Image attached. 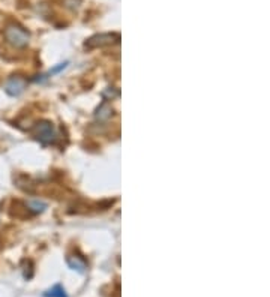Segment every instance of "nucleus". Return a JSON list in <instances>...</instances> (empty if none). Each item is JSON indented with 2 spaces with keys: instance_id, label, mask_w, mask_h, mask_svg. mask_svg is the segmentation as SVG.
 Listing matches in <instances>:
<instances>
[{
  "instance_id": "8",
  "label": "nucleus",
  "mask_w": 270,
  "mask_h": 297,
  "mask_svg": "<svg viewBox=\"0 0 270 297\" xmlns=\"http://www.w3.org/2000/svg\"><path fill=\"white\" fill-rule=\"evenodd\" d=\"M29 207L33 210V212H36V213H39V212H44L45 210V204L42 203V201H30L29 203Z\"/></svg>"
},
{
  "instance_id": "5",
  "label": "nucleus",
  "mask_w": 270,
  "mask_h": 297,
  "mask_svg": "<svg viewBox=\"0 0 270 297\" xmlns=\"http://www.w3.org/2000/svg\"><path fill=\"white\" fill-rule=\"evenodd\" d=\"M68 264L72 270H77L78 273H84L86 272V261L81 260L80 257H69L68 258Z\"/></svg>"
},
{
  "instance_id": "2",
  "label": "nucleus",
  "mask_w": 270,
  "mask_h": 297,
  "mask_svg": "<svg viewBox=\"0 0 270 297\" xmlns=\"http://www.w3.org/2000/svg\"><path fill=\"white\" fill-rule=\"evenodd\" d=\"M33 135L42 144H54L59 138L56 128H54V125L48 120L38 122L33 128Z\"/></svg>"
},
{
  "instance_id": "1",
  "label": "nucleus",
  "mask_w": 270,
  "mask_h": 297,
  "mask_svg": "<svg viewBox=\"0 0 270 297\" xmlns=\"http://www.w3.org/2000/svg\"><path fill=\"white\" fill-rule=\"evenodd\" d=\"M5 39L8 44H11L15 48H24V47H27V44L30 41V33L23 26L12 23V24L6 26V29H5Z\"/></svg>"
},
{
  "instance_id": "4",
  "label": "nucleus",
  "mask_w": 270,
  "mask_h": 297,
  "mask_svg": "<svg viewBox=\"0 0 270 297\" xmlns=\"http://www.w3.org/2000/svg\"><path fill=\"white\" fill-rule=\"evenodd\" d=\"M26 80L20 75H12L8 81H6V86H5V92L9 95V96H20L24 90H26Z\"/></svg>"
},
{
  "instance_id": "7",
  "label": "nucleus",
  "mask_w": 270,
  "mask_h": 297,
  "mask_svg": "<svg viewBox=\"0 0 270 297\" xmlns=\"http://www.w3.org/2000/svg\"><path fill=\"white\" fill-rule=\"evenodd\" d=\"M110 116H111V108L104 102V104L98 108V111H96V119L101 120V122H104V120H107Z\"/></svg>"
},
{
  "instance_id": "3",
  "label": "nucleus",
  "mask_w": 270,
  "mask_h": 297,
  "mask_svg": "<svg viewBox=\"0 0 270 297\" xmlns=\"http://www.w3.org/2000/svg\"><path fill=\"white\" fill-rule=\"evenodd\" d=\"M120 41L119 33H99L92 38H89L84 44L86 48H98V47H105V45H113Z\"/></svg>"
},
{
  "instance_id": "6",
  "label": "nucleus",
  "mask_w": 270,
  "mask_h": 297,
  "mask_svg": "<svg viewBox=\"0 0 270 297\" xmlns=\"http://www.w3.org/2000/svg\"><path fill=\"white\" fill-rule=\"evenodd\" d=\"M44 297H68V294H66L65 288L60 284H57V285H54L53 288H50L48 291H45Z\"/></svg>"
}]
</instances>
